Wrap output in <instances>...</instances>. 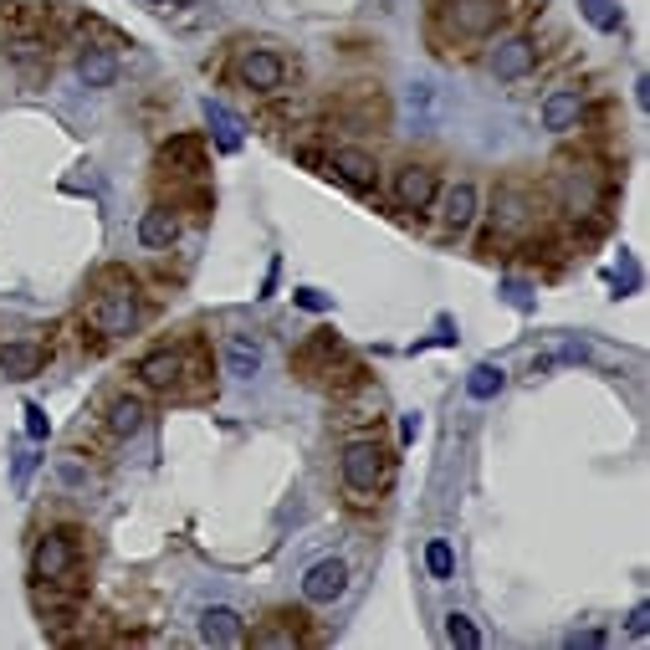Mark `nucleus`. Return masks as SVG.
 Instances as JSON below:
<instances>
[{"instance_id": "1", "label": "nucleus", "mask_w": 650, "mask_h": 650, "mask_svg": "<svg viewBox=\"0 0 650 650\" xmlns=\"http://www.w3.org/2000/svg\"><path fill=\"white\" fill-rule=\"evenodd\" d=\"M72 563H77V538L72 533H47L36 543V553H31V579L57 584V579L72 574Z\"/></svg>"}, {"instance_id": "2", "label": "nucleus", "mask_w": 650, "mask_h": 650, "mask_svg": "<svg viewBox=\"0 0 650 650\" xmlns=\"http://www.w3.org/2000/svg\"><path fill=\"white\" fill-rule=\"evenodd\" d=\"M343 482H349V492L369 497L384 482V451L374 441H354L349 451H343Z\"/></svg>"}, {"instance_id": "3", "label": "nucleus", "mask_w": 650, "mask_h": 650, "mask_svg": "<svg viewBox=\"0 0 650 650\" xmlns=\"http://www.w3.org/2000/svg\"><path fill=\"white\" fill-rule=\"evenodd\" d=\"M343 589H349V563L343 558H323V563H313V569L302 574V599L308 604H333Z\"/></svg>"}, {"instance_id": "4", "label": "nucleus", "mask_w": 650, "mask_h": 650, "mask_svg": "<svg viewBox=\"0 0 650 650\" xmlns=\"http://www.w3.org/2000/svg\"><path fill=\"white\" fill-rule=\"evenodd\" d=\"M497 16H502V0H451L446 6V26L456 36H482L497 26Z\"/></svg>"}, {"instance_id": "5", "label": "nucleus", "mask_w": 650, "mask_h": 650, "mask_svg": "<svg viewBox=\"0 0 650 650\" xmlns=\"http://www.w3.org/2000/svg\"><path fill=\"white\" fill-rule=\"evenodd\" d=\"M533 62H538V52H533V41H528V36H507V41H497V47H492V72H497L502 82L528 77Z\"/></svg>"}, {"instance_id": "6", "label": "nucleus", "mask_w": 650, "mask_h": 650, "mask_svg": "<svg viewBox=\"0 0 650 650\" xmlns=\"http://www.w3.org/2000/svg\"><path fill=\"white\" fill-rule=\"evenodd\" d=\"M93 323H98V333H108V338L128 333V328L139 323V302H134V292H108L98 308H93Z\"/></svg>"}, {"instance_id": "7", "label": "nucleus", "mask_w": 650, "mask_h": 650, "mask_svg": "<svg viewBox=\"0 0 650 650\" xmlns=\"http://www.w3.org/2000/svg\"><path fill=\"white\" fill-rule=\"evenodd\" d=\"M395 200H400V210H425L430 200H436V169L405 164L400 180H395Z\"/></svg>"}, {"instance_id": "8", "label": "nucleus", "mask_w": 650, "mask_h": 650, "mask_svg": "<svg viewBox=\"0 0 650 650\" xmlns=\"http://www.w3.org/2000/svg\"><path fill=\"white\" fill-rule=\"evenodd\" d=\"M205 123H210V134H215V149L221 154H236L241 144H246V123L226 108V103H215V98H205Z\"/></svg>"}, {"instance_id": "9", "label": "nucleus", "mask_w": 650, "mask_h": 650, "mask_svg": "<svg viewBox=\"0 0 650 650\" xmlns=\"http://www.w3.org/2000/svg\"><path fill=\"white\" fill-rule=\"evenodd\" d=\"M200 640L205 645H241L246 640V625L236 610H226V604H210V610L200 615Z\"/></svg>"}, {"instance_id": "10", "label": "nucleus", "mask_w": 650, "mask_h": 650, "mask_svg": "<svg viewBox=\"0 0 650 650\" xmlns=\"http://www.w3.org/2000/svg\"><path fill=\"white\" fill-rule=\"evenodd\" d=\"M333 169H338V180H349L354 190H374L379 185V164L364 149H333Z\"/></svg>"}, {"instance_id": "11", "label": "nucleus", "mask_w": 650, "mask_h": 650, "mask_svg": "<svg viewBox=\"0 0 650 650\" xmlns=\"http://www.w3.org/2000/svg\"><path fill=\"white\" fill-rule=\"evenodd\" d=\"M159 164H164V169H175V175H200V164H205V144H200L195 134L169 139V144L159 149Z\"/></svg>"}, {"instance_id": "12", "label": "nucleus", "mask_w": 650, "mask_h": 650, "mask_svg": "<svg viewBox=\"0 0 650 650\" xmlns=\"http://www.w3.org/2000/svg\"><path fill=\"white\" fill-rule=\"evenodd\" d=\"M241 82H246V88H256V93L282 88V57L277 52H251L241 62Z\"/></svg>"}, {"instance_id": "13", "label": "nucleus", "mask_w": 650, "mask_h": 650, "mask_svg": "<svg viewBox=\"0 0 650 650\" xmlns=\"http://www.w3.org/2000/svg\"><path fill=\"white\" fill-rule=\"evenodd\" d=\"M41 364H47V354L36 343H6L0 349V374L6 379H31V374H41Z\"/></svg>"}, {"instance_id": "14", "label": "nucleus", "mask_w": 650, "mask_h": 650, "mask_svg": "<svg viewBox=\"0 0 650 650\" xmlns=\"http://www.w3.org/2000/svg\"><path fill=\"white\" fill-rule=\"evenodd\" d=\"M579 113H584V98H579L574 88L548 93V103H543V128H553V134H563V128H574V123H579Z\"/></svg>"}, {"instance_id": "15", "label": "nucleus", "mask_w": 650, "mask_h": 650, "mask_svg": "<svg viewBox=\"0 0 650 650\" xmlns=\"http://www.w3.org/2000/svg\"><path fill=\"white\" fill-rule=\"evenodd\" d=\"M226 369L236 374V379H251L256 369H262V343H256V338H231L226 343Z\"/></svg>"}, {"instance_id": "16", "label": "nucleus", "mask_w": 650, "mask_h": 650, "mask_svg": "<svg viewBox=\"0 0 650 650\" xmlns=\"http://www.w3.org/2000/svg\"><path fill=\"white\" fill-rule=\"evenodd\" d=\"M180 369H185V354H149V359L139 364L144 384H154V389H175V384H180Z\"/></svg>"}, {"instance_id": "17", "label": "nucleus", "mask_w": 650, "mask_h": 650, "mask_svg": "<svg viewBox=\"0 0 650 650\" xmlns=\"http://www.w3.org/2000/svg\"><path fill=\"white\" fill-rule=\"evenodd\" d=\"M77 77H82V88H113V77H118V62H113V52H82V62H77Z\"/></svg>"}, {"instance_id": "18", "label": "nucleus", "mask_w": 650, "mask_h": 650, "mask_svg": "<svg viewBox=\"0 0 650 650\" xmlns=\"http://www.w3.org/2000/svg\"><path fill=\"white\" fill-rule=\"evenodd\" d=\"M144 400H134V395H123V400H113V410H108V430L113 436H139L144 430Z\"/></svg>"}, {"instance_id": "19", "label": "nucleus", "mask_w": 650, "mask_h": 650, "mask_svg": "<svg viewBox=\"0 0 650 650\" xmlns=\"http://www.w3.org/2000/svg\"><path fill=\"white\" fill-rule=\"evenodd\" d=\"M175 231H180V221L169 210H144V221H139V241L144 246H169Z\"/></svg>"}, {"instance_id": "20", "label": "nucleus", "mask_w": 650, "mask_h": 650, "mask_svg": "<svg viewBox=\"0 0 650 650\" xmlns=\"http://www.w3.org/2000/svg\"><path fill=\"white\" fill-rule=\"evenodd\" d=\"M502 384H507V374H502L497 364H476V369L466 374V395H471V400H497Z\"/></svg>"}, {"instance_id": "21", "label": "nucleus", "mask_w": 650, "mask_h": 650, "mask_svg": "<svg viewBox=\"0 0 650 650\" xmlns=\"http://www.w3.org/2000/svg\"><path fill=\"white\" fill-rule=\"evenodd\" d=\"M579 16H584L594 31H620V26H625L620 0H579Z\"/></svg>"}, {"instance_id": "22", "label": "nucleus", "mask_w": 650, "mask_h": 650, "mask_svg": "<svg viewBox=\"0 0 650 650\" xmlns=\"http://www.w3.org/2000/svg\"><path fill=\"white\" fill-rule=\"evenodd\" d=\"M476 221V190L471 185H456L451 195H446V226L451 231H466Z\"/></svg>"}, {"instance_id": "23", "label": "nucleus", "mask_w": 650, "mask_h": 650, "mask_svg": "<svg viewBox=\"0 0 650 650\" xmlns=\"http://www.w3.org/2000/svg\"><path fill=\"white\" fill-rule=\"evenodd\" d=\"M528 221V195L523 190H502V200H497V226L502 231H517Z\"/></svg>"}, {"instance_id": "24", "label": "nucleus", "mask_w": 650, "mask_h": 650, "mask_svg": "<svg viewBox=\"0 0 650 650\" xmlns=\"http://www.w3.org/2000/svg\"><path fill=\"white\" fill-rule=\"evenodd\" d=\"M446 640L461 645V650H476V645H482V630H476L466 615H446Z\"/></svg>"}, {"instance_id": "25", "label": "nucleus", "mask_w": 650, "mask_h": 650, "mask_svg": "<svg viewBox=\"0 0 650 650\" xmlns=\"http://www.w3.org/2000/svg\"><path fill=\"white\" fill-rule=\"evenodd\" d=\"M425 569L436 574V579H451V569H456V553H451V543L446 538H436L425 548Z\"/></svg>"}, {"instance_id": "26", "label": "nucleus", "mask_w": 650, "mask_h": 650, "mask_svg": "<svg viewBox=\"0 0 650 650\" xmlns=\"http://www.w3.org/2000/svg\"><path fill=\"white\" fill-rule=\"evenodd\" d=\"M563 190H569V210H579V215L594 210V180H589V175H584V180L569 175V185H563Z\"/></svg>"}, {"instance_id": "27", "label": "nucleus", "mask_w": 650, "mask_h": 650, "mask_svg": "<svg viewBox=\"0 0 650 650\" xmlns=\"http://www.w3.org/2000/svg\"><path fill=\"white\" fill-rule=\"evenodd\" d=\"M21 415H26V436L31 441H47L52 436V420H47V410H41V405H26Z\"/></svg>"}, {"instance_id": "28", "label": "nucleus", "mask_w": 650, "mask_h": 650, "mask_svg": "<svg viewBox=\"0 0 650 650\" xmlns=\"http://www.w3.org/2000/svg\"><path fill=\"white\" fill-rule=\"evenodd\" d=\"M630 635H635V640L650 635V604H635V610H630Z\"/></svg>"}, {"instance_id": "29", "label": "nucleus", "mask_w": 650, "mask_h": 650, "mask_svg": "<svg viewBox=\"0 0 650 650\" xmlns=\"http://www.w3.org/2000/svg\"><path fill=\"white\" fill-rule=\"evenodd\" d=\"M579 645L594 650V645H604V635H599V630H574V635H569V650H579Z\"/></svg>"}, {"instance_id": "30", "label": "nucleus", "mask_w": 650, "mask_h": 650, "mask_svg": "<svg viewBox=\"0 0 650 650\" xmlns=\"http://www.w3.org/2000/svg\"><path fill=\"white\" fill-rule=\"evenodd\" d=\"M297 302H302L308 313H323V308H328V297H323V292H313V287H302V292H297Z\"/></svg>"}, {"instance_id": "31", "label": "nucleus", "mask_w": 650, "mask_h": 650, "mask_svg": "<svg viewBox=\"0 0 650 650\" xmlns=\"http://www.w3.org/2000/svg\"><path fill=\"white\" fill-rule=\"evenodd\" d=\"M31 466H36V456H16V492L26 487V476H31Z\"/></svg>"}, {"instance_id": "32", "label": "nucleus", "mask_w": 650, "mask_h": 650, "mask_svg": "<svg viewBox=\"0 0 650 650\" xmlns=\"http://www.w3.org/2000/svg\"><path fill=\"white\" fill-rule=\"evenodd\" d=\"M415 436H420V415H405L400 420V441H415Z\"/></svg>"}, {"instance_id": "33", "label": "nucleus", "mask_w": 650, "mask_h": 650, "mask_svg": "<svg viewBox=\"0 0 650 650\" xmlns=\"http://www.w3.org/2000/svg\"><path fill=\"white\" fill-rule=\"evenodd\" d=\"M175 6H195V0H175Z\"/></svg>"}]
</instances>
